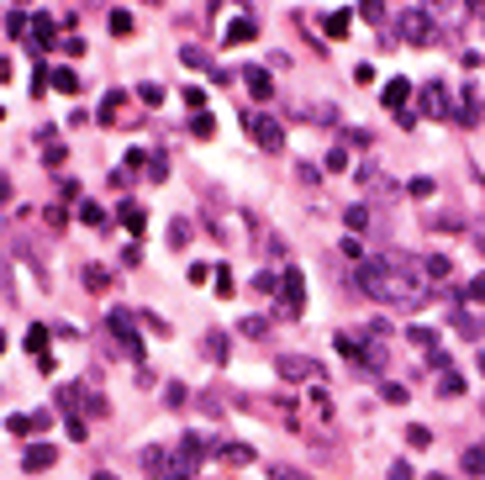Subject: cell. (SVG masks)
Listing matches in <instances>:
<instances>
[{"instance_id": "obj_2", "label": "cell", "mask_w": 485, "mask_h": 480, "mask_svg": "<svg viewBox=\"0 0 485 480\" xmlns=\"http://www.w3.org/2000/svg\"><path fill=\"white\" fill-rule=\"evenodd\" d=\"M243 127H248V133H253V143H259V148H269V153H274V148H285V127L269 117V111H248V117H243Z\"/></svg>"}, {"instance_id": "obj_46", "label": "cell", "mask_w": 485, "mask_h": 480, "mask_svg": "<svg viewBox=\"0 0 485 480\" xmlns=\"http://www.w3.org/2000/svg\"><path fill=\"white\" fill-rule=\"evenodd\" d=\"M0 354H6V333H0Z\"/></svg>"}, {"instance_id": "obj_24", "label": "cell", "mask_w": 485, "mask_h": 480, "mask_svg": "<svg viewBox=\"0 0 485 480\" xmlns=\"http://www.w3.org/2000/svg\"><path fill=\"white\" fill-rule=\"evenodd\" d=\"M359 348H364V338H354V333H338V354H348V359L359 364Z\"/></svg>"}, {"instance_id": "obj_12", "label": "cell", "mask_w": 485, "mask_h": 480, "mask_svg": "<svg viewBox=\"0 0 485 480\" xmlns=\"http://www.w3.org/2000/svg\"><path fill=\"white\" fill-rule=\"evenodd\" d=\"M47 428V412H37V417H27V412H16V417H6V433H16V438H27V433Z\"/></svg>"}, {"instance_id": "obj_40", "label": "cell", "mask_w": 485, "mask_h": 480, "mask_svg": "<svg viewBox=\"0 0 485 480\" xmlns=\"http://www.w3.org/2000/svg\"><path fill=\"white\" fill-rule=\"evenodd\" d=\"M391 480H412V465H406V459H396V465H391Z\"/></svg>"}, {"instance_id": "obj_42", "label": "cell", "mask_w": 485, "mask_h": 480, "mask_svg": "<svg viewBox=\"0 0 485 480\" xmlns=\"http://www.w3.org/2000/svg\"><path fill=\"white\" fill-rule=\"evenodd\" d=\"M11 201V180H6V174H0V206Z\"/></svg>"}, {"instance_id": "obj_41", "label": "cell", "mask_w": 485, "mask_h": 480, "mask_svg": "<svg viewBox=\"0 0 485 480\" xmlns=\"http://www.w3.org/2000/svg\"><path fill=\"white\" fill-rule=\"evenodd\" d=\"M464 296H470V301H485V275H480V280H470V290H464Z\"/></svg>"}, {"instance_id": "obj_39", "label": "cell", "mask_w": 485, "mask_h": 480, "mask_svg": "<svg viewBox=\"0 0 485 480\" xmlns=\"http://www.w3.org/2000/svg\"><path fill=\"white\" fill-rule=\"evenodd\" d=\"M243 333H248V338H264V333H269V322H264V317H248V322H243Z\"/></svg>"}, {"instance_id": "obj_11", "label": "cell", "mask_w": 485, "mask_h": 480, "mask_svg": "<svg viewBox=\"0 0 485 480\" xmlns=\"http://www.w3.org/2000/svg\"><path fill=\"white\" fill-rule=\"evenodd\" d=\"M380 100H385V111H396V117H401V111H406V100H412V84H406V80H391Z\"/></svg>"}, {"instance_id": "obj_10", "label": "cell", "mask_w": 485, "mask_h": 480, "mask_svg": "<svg viewBox=\"0 0 485 480\" xmlns=\"http://www.w3.org/2000/svg\"><path fill=\"white\" fill-rule=\"evenodd\" d=\"M243 84H248V96H253V100H274V80H269V69H248V74H243Z\"/></svg>"}, {"instance_id": "obj_13", "label": "cell", "mask_w": 485, "mask_h": 480, "mask_svg": "<svg viewBox=\"0 0 485 480\" xmlns=\"http://www.w3.org/2000/svg\"><path fill=\"white\" fill-rule=\"evenodd\" d=\"M253 37H259V27H253L248 16H237V22H227V48H232V43L243 48V43H253Z\"/></svg>"}, {"instance_id": "obj_6", "label": "cell", "mask_w": 485, "mask_h": 480, "mask_svg": "<svg viewBox=\"0 0 485 480\" xmlns=\"http://www.w3.org/2000/svg\"><path fill=\"white\" fill-rule=\"evenodd\" d=\"M53 459H59V449H53V444H32L22 454V470H27V475H43V470H53Z\"/></svg>"}, {"instance_id": "obj_15", "label": "cell", "mask_w": 485, "mask_h": 480, "mask_svg": "<svg viewBox=\"0 0 485 480\" xmlns=\"http://www.w3.org/2000/svg\"><path fill=\"white\" fill-rule=\"evenodd\" d=\"M280 375H285V380H306V375H311V359H296V354H285V359H280Z\"/></svg>"}, {"instance_id": "obj_22", "label": "cell", "mask_w": 485, "mask_h": 480, "mask_svg": "<svg viewBox=\"0 0 485 480\" xmlns=\"http://www.w3.org/2000/svg\"><path fill=\"white\" fill-rule=\"evenodd\" d=\"M327 37H348V11H327Z\"/></svg>"}, {"instance_id": "obj_9", "label": "cell", "mask_w": 485, "mask_h": 480, "mask_svg": "<svg viewBox=\"0 0 485 480\" xmlns=\"http://www.w3.org/2000/svg\"><path fill=\"white\" fill-rule=\"evenodd\" d=\"M117 222H121L127 232H148V211H142L137 201H121V206H117Z\"/></svg>"}, {"instance_id": "obj_26", "label": "cell", "mask_w": 485, "mask_h": 480, "mask_svg": "<svg viewBox=\"0 0 485 480\" xmlns=\"http://www.w3.org/2000/svg\"><path fill=\"white\" fill-rule=\"evenodd\" d=\"M206 354L222 364V359H227V333H206Z\"/></svg>"}, {"instance_id": "obj_43", "label": "cell", "mask_w": 485, "mask_h": 480, "mask_svg": "<svg viewBox=\"0 0 485 480\" xmlns=\"http://www.w3.org/2000/svg\"><path fill=\"white\" fill-rule=\"evenodd\" d=\"M6 80H11V59H0V84H6Z\"/></svg>"}, {"instance_id": "obj_32", "label": "cell", "mask_w": 485, "mask_h": 480, "mask_svg": "<svg viewBox=\"0 0 485 480\" xmlns=\"http://www.w3.org/2000/svg\"><path fill=\"white\" fill-rule=\"evenodd\" d=\"M464 470H470V475H485V449H464Z\"/></svg>"}, {"instance_id": "obj_19", "label": "cell", "mask_w": 485, "mask_h": 480, "mask_svg": "<svg viewBox=\"0 0 485 480\" xmlns=\"http://www.w3.org/2000/svg\"><path fill=\"white\" fill-rule=\"evenodd\" d=\"M53 90H59V96H74V90H80V74L74 69H53Z\"/></svg>"}, {"instance_id": "obj_47", "label": "cell", "mask_w": 485, "mask_h": 480, "mask_svg": "<svg viewBox=\"0 0 485 480\" xmlns=\"http://www.w3.org/2000/svg\"><path fill=\"white\" fill-rule=\"evenodd\" d=\"M427 480H443V475H427Z\"/></svg>"}, {"instance_id": "obj_16", "label": "cell", "mask_w": 485, "mask_h": 480, "mask_svg": "<svg viewBox=\"0 0 485 480\" xmlns=\"http://www.w3.org/2000/svg\"><path fill=\"white\" fill-rule=\"evenodd\" d=\"M142 470H148V475H164V480H169V454H164V449H148V454H142Z\"/></svg>"}, {"instance_id": "obj_28", "label": "cell", "mask_w": 485, "mask_h": 480, "mask_svg": "<svg viewBox=\"0 0 485 480\" xmlns=\"http://www.w3.org/2000/svg\"><path fill=\"white\" fill-rule=\"evenodd\" d=\"M459 121H464V127H475V121H480V96H464V106H459Z\"/></svg>"}, {"instance_id": "obj_4", "label": "cell", "mask_w": 485, "mask_h": 480, "mask_svg": "<svg viewBox=\"0 0 485 480\" xmlns=\"http://www.w3.org/2000/svg\"><path fill=\"white\" fill-rule=\"evenodd\" d=\"M380 333H385V327H375V333L364 338V348H359V364H364L369 375H380V370H385V364H391V348L380 343Z\"/></svg>"}, {"instance_id": "obj_44", "label": "cell", "mask_w": 485, "mask_h": 480, "mask_svg": "<svg viewBox=\"0 0 485 480\" xmlns=\"http://www.w3.org/2000/svg\"><path fill=\"white\" fill-rule=\"evenodd\" d=\"M90 480H117V475H111V470H95V475Z\"/></svg>"}, {"instance_id": "obj_35", "label": "cell", "mask_w": 485, "mask_h": 480, "mask_svg": "<svg viewBox=\"0 0 485 480\" xmlns=\"http://www.w3.org/2000/svg\"><path fill=\"white\" fill-rule=\"evenodd\" d=\"M190 133H195V137H211V133H216V121H211V117H206V111H201V117L190 121Z\"/></svg>"}, {"instance_id": "obj_3", "label": "cell", "mask_w": 485, "mask_h": 480, "mask_svg": "<svg viewBox=\"0 0 485 480\" xmlns=\"http://www.w3.org/2000/svg\"><path fill=\"white\" fill-rule=\"evenodd\" d=\"M280 312L285 317L306 312V280H301V269H280Z\"/></svg>"}, {"instance_id": "obj_37", "label": "cell", "mask_w": 485, "mask_h": 480, "mask_svg": "<svg viewBox=\"0 0 485 480\" xmlns=\"http://www.w3.org/2000/svg\"><path fill=\"white\" fill-rule=\"evenodd\" d=\"M301 117H306V121H332V117H338V111H332V106H306V111H301Z\"/></svg>"}, {"instance_id": "obj_25", "label": "cell", "mask_w": 485, "mask_h": 480, "mask_svg": "<svg viewBox=\"0 0 485 480\" xmlns=\"http://www.w3.org/2000/svg\"><path fill=\"white\" fill-rule=\"evenodd\" d=\"M459 391H464V380H459L454 370H443V375H438V396H459Z\"/></svg>"}, {"instance_id": "obj_5", "label": "cell", "mask_w": 485, "mask_h": 480, "mask_svg": "<svg viewBox=\"0 0 485 480\" xmlns=\"http://www.w3.org/2000/svg\"><path fill=\"white\" fill-rule=\"evenodd\" d=\"M106 327H111V333L121 338V348H127V359H142V338L132 333V322H127V312H111V317H106Z\"/></svg>"}, {"instance_id": "obj_1", "label": "cell", "mask_w": 485, "mask_h": 480, "mask_svg": "<svg viewBox=\"0 0 485 480\" xmlns=\"http://www.w3.org/2000/svg\"><path fill=\"white\" fill-rule=\"evenodd\" d=\"M396 32H401V43H412V48H433V43H438V22H433L422 6H406V11L396 16Z\"/></svg>"}, {"instance_id": "obj_36", "label": "cell", "mask_w": 485, "mask_h": 480, "mask_svg": "<svg viewBox=\"0 0 485 480\" xmlns=\"http://www.w3.org/2000/svg\"><path fill=\"white\" fill-rule=\"evenodd\" d=\"M406 190H412V195H417V201H427V195H433V180H427V174H417V180H412V185H406Z\"/></svg>"}, {"instance_id": "obj_18", "label": "cell", "mask_w": 485, "mask_h": 480, "mask_svg": "<svg viewBox=\"0 0 485 480\" xmlns=\"http://www.w3.org/2000/svg\"><path fill=\"white\" fill-rule=\"evenodd\" d=\"M422 269H427V280H433V285L454 275V264H449V259H438V253H433V259H422Z\"/></svg>"}, {"instance_id": "obj_31", "label": "cell", "mask_w": 485, "mask_h": 480, "mask_svg": "<svg viewBox=\"0 0 485 480\" xmlns=\"http://www.w3.org/2000/svg\"><path fill=\"white\" fill-rule=\"evenodd\" d=\"M380 396L391 401V407H406V401H412V396H406V385H396V380H385V391H380Z\"/></svg>"}, {"instance_id": "obj_45", "label": "cell", "mask_w": 485, "mask_h": 480, "mask_svg": "<svg viewBox=\"0 0 485 480\" xmlns=\"http://www.w3.org/2000/svg\"><path fill=\"white\" fill-rule=\"evenodd\" d=\"M475 364H480V375H485V354H480V359H475Z\"/></svg>"}, {"instance_id": "obj_20", "label": "cell", "mask_w": 485, "mask_h": 480, "mask_svg": "<svg viewBox=\"0 0 485 480\" xmlns=\"http://www.w3.org/2000/svg\"><path fill=\"white\" fill-rule=\"evenodd\" d=\"M343 222H348L354 232H369V206H348V211H343Z\"/></svg>"}, {"instance_id": "obj_14", "label": "cell", "mask_w": 485, "mask_h": 480, "mask_svg": "<svg viewBox=\"0 0 485 480\" xmlns=\"http://www.w3.org/2000/svg\"><path fill=\"white\" fill-rule=\"evenodd\" d=\"M27 348L37 354V364H43V370H53V354H47V327H32V333H27Z\"/></svg>"}, {"instance_id": "obj_17", "label": "cell", "mask_w": 485, "mask_h": 480, "mask_svg": "<svg viewBox=\"0 0 485 480\" xmlns=\"http://www.w3.org/2000/svg\"><path fill=\"white\" fill-rule=\"evenodd\" d=\"M80 222H84V227H106V206H95V201H80Z\"/></svg>"}, {"instance_id": "obj_27", "label": "cell", "mask_w": 485, "mask_h": 480, "mask_svg": "<svg viewBox=\"0 0 485 480\" xmlns=\"http://www.w3.org/2000/svg\"><path fill=\"white\" fill-rule=\"evenodd\" d=\"M121 100H127V96H121V90H111V96L100 100V121H117V111H121Z\"/></svg>"}, {"instance_id": "obj_30", "label": "cell", "mask_w": 485, "mask_h": 480, "mask_svg": "<svg viewBox=\"0 0 485 480\" xmlns=\"http://www.w3.org/2000/svg\"><path fill=\"white\" fill-rule=\"evenodd\" d=\"M179 100H185V106L195 111V117L206 111V90H195V84H185V96H179Z\"/></svg>"}, {"instance_id": "obj_33", "label": "cell", "mask_w": 485, "mask_h": 480, "mask_svg": "<svg viewBox=\"0 0 485 480\" xmlns=\"http://www.w3.org/2000/svg\"><path fill=\"white\" fill-rule=\"evenodd\" d=\"M359 11H364V22H385V0H359Z\"/></svg>"}, {"instance_id": "obj_23", "label": "cell", "mask_w": 485, "mask_h": 480, "mask_svg": "<svg viewBox=\"0 0 485 480\" xmlns=\"http://www.w3.org/2000/svg\"><path fill=\"white\" fill-rule=\"evenodd\" d=\"M216 454H222L227 465H248V459H253V454H248V449H243V444H222V449H216Z\"/></svg>"}, {"instance_id": "obj_34", "label": "cell", "mask_w": 485, "mask_h": 480, "mask_svg": "<svg viewBox=\"0 0 485 480\" xmlns=\"http://www.w3.org/2000/svg\"><path fill=\"white\" fill-rule=\"evenodd\" d=\"M111 32L127 37V32H132V11H111Z\"/></svg>"}, {"instance_id": "obj_8", "label": "cell", "mask_w": 485, "mask_h": 480, "mask_svg": "<svg viewBox=\"0 0 485 480\" xmlns=\"http://www.w3.org/2000/svg\"><path fill=\"white\" fill-rule=\"evenodd\" d=\"M27 37H32L37 48H53V37H59V22H53V16H32V22H27Z\"/></svg>"}, {"instance_id": "obj_48", "label": "cell", "mask_w": 485, "mask_h": 480, "mask_svg": "<svg viewBox=\"0 0 485 480\" xmlns=\"http://www.w3.org/2000/svg\"><path fill=\"white\" fill-rule=\"evenodd\" d=\"M0 117H6V111H0Z\"/></svg>"}, {"instance_id": "obj_29", "label": "cell", "mask_w": 485, "mask_h": 480, "mask_svg": "<svg viewBox=\"0 0 485 480\" xmlns=\"http://www.w3.org/2000/svg\"><path fill=\"white\" fill-rule=\"evenodd\" d=\"M406 444H412V449H427V444H433V433H427L422 422H412V428H406Z\"/></svg>"}, {"instance_id": "obj_7", "label": "cell", "mask_w": 485, "mask_h": 480, "mask_svg": "<svg viewBox=\"0 0 485 480\" xmlns=\"http://www.w3.org/2000/svg\"><path fill=\"white\" fill-rule=\"evenodd\" d=\"M449 90L443 84H422V117H449Z\"/></svg>"}, {"instance_id": "obj_21", "label": "cell", "mask_w": 485, "mask_h": 480, "mask_svg": "<svg viewBox=\"0 0 485 480\" xmlns=\"http://www.w3.org/2000/svg\"><path fill=\"white\" fill-rule=\"evenodd\" d=\"M137 100H142V106H158V100H164V84L142 80V84H137Z\"/></svg>"}, {"instance_id": "obj_38", "label": "cell", "mask_w": 485, "mask_h": 480, "mask_svg": "<svg viewBox=\"0 0 485 480\" xmlns=\"http://www.w3.org/2000/svg\"><path fill=\"white\" fill-rule=\"evenodd\" d=\"M211 269H216V264H190V285H206V280H211Z\"/></svg>"}]
</instances>
